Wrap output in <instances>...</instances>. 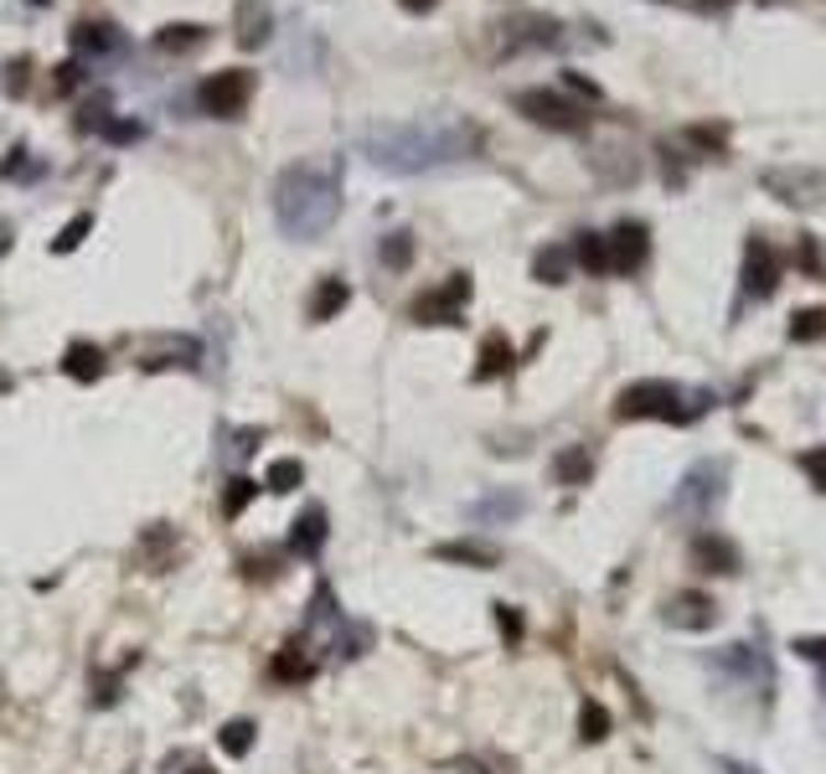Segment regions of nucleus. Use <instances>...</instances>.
Returning <instances> with one entry per match:
<instances>
[{"instance_id": "obj_35", "label": "nucleus", "mask_w": 826, "mask_h": 774, "mask_svg": "<svg viewBox=\"0 0 826 774\" xmlns=\"http://www.w3.org/2000/svg\"><path fill=\"white\" fill-rule=\"evenodd\" d=\"M563 88H574V93H579V99H599V88H594L590 84V78H584V73H563Z\"/></svg>"}, {"instance_id": "obj_12", "label": "nucleus", "mask_w": 826, "mask_h": 774, "mask_svg": "<svg viewBox=\"0 0 826 774\" xmlns=\"http://www.w3.org/2000/svg\"><path fill=\"white\" fill-rule=\"evenodd\" d=\"M718 480H724L718 465H697V471L682 475V496H676V501L682 506H713L718 501Z\"/></svg>"}, {"instance_id": "obj_29", "label": "nucleus", "mask_w": 826, "mask_h": 774, "mask_svg": "<svg viewBox=\"0 0 826 774\" xmlns=\"http://www.w3.org/2000/svg\"><path fill=\"white\" fill-rule=\"evenodd\" d=\"M253 496H258V480H249V475H238L233 486H228V501H222V511H228V517H243V506H249Z\"/></svg>"}, {"instance_id": "obj_13", "label": "nucleus", "mask_w": 826, "mask_h": 774, "mask_svg": "<svg viewBox=\"0 0 826 774\" xmlns=\"http://www.w3.org/2000/svg\"><path fill=\"white\" fill-rule=\"evenodd\" d=\"M63 372H68L73 383H93V377H103V352L93 341H73L68 352H63Z\"/></svg>"}, {"instance_id": "obj_38", "label": "nucleus", "mask_w": 826, "mask_h": 774, "mask_svg": "<svg viewBox=\"0 0 826 774\" xmlns=\"http://www.w3.org/2000/svg\"><path fill=\"white\" fill-rule=\"evenodd\" d=\"M724 774H755L749 764H734V759H724Z\"/></svg>"}, {"instance_id": "obj_15", "label": "nucleus", "mask_w": 826, "mask_h": 774, "mask_svg": "<svg viewBox=\"0 0 826 774\" xmlns=\"http://www.w3.org/2000/svg\"><path fill=\"white\" fill-rule=\"evenodd\" d=\"M73 52H93V57H99V52H119V32L114 26H109V21H78V26H73Z\"/></svg>"}, {"instance_id": "obj_10", "label": "nucleus", "mask_w": 826, "mask_h": 774, "mask_svg": "<svg viewBox=\"0 0 826 774\" xmlns=\"http://www.w3.org/2000/svg\"><path fill=\"white\" fill-rule=\"evenodd\" d=\"M274 32V11H269V0H238L233 5V36H238V47H264Z\"/></svg>"}, {"instance_id": "obj_1", "label": "nucleus", "mask_w": 826, "mask_h": 774, "mask_svg": "<svg viewBox=\"0 0 826 774\" xmlns=\"http://www.w3.org/2000/svg\"><path fill=\"white\" fill-rule=\"evenodd\" d=\"M486 135L465 119H414V124H372L362 135V155L388 176H419L434 166L471 161Z\"/></svg>"}, {"instance_id": "obj_4", "label": "nucleus", "mask_w": 826, "mask_h": 774, "mask_svg": "<svg viewBox=\"0 0 826 774\" xmlns=\"http://www.w3.org/2000/svg\"><path fill=\"white\" fill-rule=\"evenodd\" d=\"M517 109H522L527 119L548 124V130H584V119H590L569 93H558V88H522V93H517Z\"/></svg>"}, {"instance_id": "obj_28", "label": "nucleus", "mask_w": 826, "mask_h": 774, "mask_svg": "<svg viewBox=\"0 0 826 774\" xmlns=\"http://www.w3.org/2000/svg\"><path fill=\"white\" fill-rule=\"evenodd\" d=\"M377 253H383V264H388V269H408V258H414V237H408V233H388Z\"/></svg>"}, {"instance_id": "obj_2", "label": "nucleus", "mask_w": 826, "mask_h": 774, "mask_svg": "<svg viewBox=\"0 0 826 774\" xmlns=\"http://www.w3.org/2000/svg\"><path fill=\"white\" fill-rule=\"evenodd\" d=\"M341 218V170L326 161H295L274 181V222L289 237H321Z\"/></svg>"}, {"instance_id": "obj_19", "label": "nucleus", "mask_w": 826, "mask_h": 774, "mask_svg": "<svg viewBox=\"0 0 826 774\" xmlns=\"http://www.w3.org/2000/svg\"><path fill=\"white\" fill-rule=\"evenodd\" d=\"M434 557H444V563H471V568H491V563H496V548H486V542H439Z\"/></svg>"}, {"instance_id": "obj_30", "label": "nucleus", "mask_w": 826, "mask_h": 774, "mask_svg": "<svg viewBox=\"0 0 826 774\" xmlns=\"http://www.w3.org/2000/svg\"><path fill=\"white\" fill-rule=\"evenodd\" d=\"M222 749H228V754H249V749H253V723H249V718H233V723L222 728Z\"/></svg>"}, {"instance_id": "obj_25", "label": "nucleus", "mask_w": 826, "mask_h": 774, "mask_svg": "<svg viewBox=\"0 0 826 774\" xmlns=\"http://www.w3.org/2000/svg\"><path fill=\"white\" fill-rule=\"evenodd\" d=\"M609 733V712L599 703H584L579 707V739L584 743H599Z\"/></svg>"}, {"instance_id": "obj_32", "label": "nucleus", "mask_w": 826, "mask_h": 774, "mask_svg": "<svg viewBox=\"0 0 826 774\" xmlns=\"http://www.w3.org/2000/svg\"><path fill=\"white\" fill-rule=\"evenodd\" d=\"M517 511H522V501H517V496H491V501H481L471 511V517H481V522H491V517H517Z\"/></svg>"}, {"instance_id": "obj_20", "label": "nucleus", "mask_w": 826, "mask_h": 774, "mask_svg": "<svg viewBox=\"0 0 826 774\" xmlns=\"http://www.w3.org/2000/svg\"><path fill=\"white\" fill-rule=\"evenodd\" d=\"M202 42H207V32L191 26V21H170V26L155 32V47L161 52H191V47H202Z\"/></svg>"}, {"instance_id": "obj_11", "label": "nucleus", "mask_w": 826, "mask_h": 774, "mask_svg": "<svg viewBox=\"0 0 826 774\" xmlns=\"http://www.w3.org/2000/svg\"><path fill=\"white\" fill-rule=\"evenodd\" d=\"M692 557H697V568L708 573H739V548L718 532H697L692 538Z\"/></svg>"}, {"instance_id": "obj_3", "label": "nucleus", "mask_w": 826, "mask_h": 774, "mask_svg": "<svg viewBox=\"0 0 826 774\" xmlns=\"http://www.w3.org/2000/svg\"><path fill=\"white\" fill-rule=\"evenodd\" d=\"M687 398L676 392L672 383H636L620 392V419H672L682 423L687 419Z\"/></svg>"}, {"instance_id": "obj_23", "label": "nucleus", "mask_w": 826, "mask_h": 774, "mask_svg": "<svg viewBox=\"0 0 826 774\" xmlns=\"http://www.w3.org/2000/svg\"><path fill=\"white\" fill-rule=\"evenodd\" d=\"M590 471H594L590 450H569V455H558V480H563V486H584Z\"/></svg>"}, {"instance_id": "obj_39", "label": "nucleus", "mask_w": 826, "mask_h": 774, "mask_svg": "<svg viewBox=\"0 0 826 774\" xmlns=\"http://www.w3.org/2000/svg\"><path fill=\"white\" fill-rule=\"evenodd\" d=\"M408 11H429V0H404Z\"/></svg>"}, {"instance_id": "obj_6", "label": "nucleus", "mask_w": 826, "mask_h": 774, "mask_svg": "<svg viewBox=\"0 0 826 774\" xmlns=\"http://www.w3.org/2000/svg\"><path fill=\"white\" fill-rule=\"evenodd\" d=\"M465 300H471V274H455L444 289H434V295H423V300L414 305V320H419V325H455Z\"/></svg>"}, {"instance_id": "obj_22", "label": "nucleus", "mask_w": 826, "mask_h": 774, "mask_svg": "<svg viewBox=\"0 0 826 774\" xmlns=\"http://www.w3.org/2000/svg\"><path fill=\"white\" fill-rule=\"evenodd\" d=\"M99 135L109 145H140L145 140V124L140 119H99Z\"/></svg>"}, {"instance_id": "obj_26", "label": "nucleus", "mask_w": 826, "mask_h": 774, "mask_svg": "<svg viewBox=\"0 0 826 774\" xmlns=\"http://www.w3.org/2000/svg\"><path fill=\"white\" fill-rule=\"evenodd\" d=\"M316 672V661L310 656H300V645H289L285 656L274 661V676H279V682H305V676Z\"/></svg>"}, {"instance_id": "obj_33", "label": "nucleus", "mask_w": 826, "mask_h": 774, "mask_svg": "<svg viewBox=\"0 0 826 774\" xmlns=\"http://www.w3.org/2000/svg\"><path fill=\"white\" fill-rule=\"evenodd\" d=\"M511 362V352H506L502 341H486V356H481V367H475V377H496V372Z\"/></svg>"}, {"instance_id": "obj_7", "label": "nucleus", "mask_w": 826, "mask_h": 774, "mask_svg": "<svg viewBox=\"0 0 826 774\" xmlns=\"http://www.w3.org/2000/svg\"><path fill=\"white\" fill-rule=\"evenodd\" d=\"M759 181L770 186L780 202H791V207H816L826 197V176H822V170H764Z\"/></svg>"}, {"instance_id": "obj_9", "label": "nucleus", "mask_w": 826, "mask_h": 774, "mask_svg": "<svg viewBox=\"0 0 826 774\" xmlns=\"http://www.w3.org/2000/svg\"><path fill=\"white\" fill-rule=\"evenodd\" d=\"M780 285V264L775 253L764 248V237H749V248H744V295H775Z\"/></svg>"}, {"instance_id": "obj_41", "label": "nucleus", "mask_w": 826, "mask_h": 774, "mask_svg": "<svg viewBox=\"0 0 826 774\" xmlns=\"http://www.w3.org/2000/svg\"><path fill=\"white\" fill-rule=\"evenodd\" d=\"M191 774H212V770H191Z\"/></svg>"}, {"instance_id": "obj_31", "label": "nucleus", "mask_w": 826, "mask_h": 774, "mask_svg": "<svg viewBox=\"0 0 826 774\" xmlns=\"http://www.w3.org/2000/svg\"><path fill=\"white\" fill-rule=\"evenodd\" d=\"M791 336L795 341H822L826 336V310H801L791 325Z\"/></svg>"}, {"instance_id": "obj_37", "label": "nucleus", "mask_w": 826, "mask_h": 774, "mask_svg": "<svg viewBox=\"0 0 826 774\" xmlns=\"http://www.w3.org/2000/svg\"><path fill=\"white\" fill-rule=\"evenodd\" d=\"M795 651H801L806 661H822L826 666V640H795Z\"/></svg>"}, {"instance_id": "obj_36", "label": "nucleus", "mask_w": 826, "mask_h": 774, "mask_svg": "<svg viewBox=\"0 0 826 774\" xmlns=\"http://www.w3.org/2000/svg\"><path fill=\"white\" fill-rule=\"evenodd\" d=\"M801 465H806V471H811V480H816V486L826 490V450H811V455L801 460Z\"/></svg>"}, {"instance_id": "obj_16", "label": "nucleus", "mask_w": 826, "mask_h": 774, "mask_svg": "<svg viewBox=\"0 0 826 774\" xmlns=\"http://www.w3.org/2000/svg\"><path fill=\"white\" fill-rule=\"evenodd\" d=\"M569 269H574V253H563V243H548L532 258V279H542V285H563Z\"/></svg>"}, {"instance_id": "obj_40", "label": "nucleus", "mask_w": 826, "mask_h": 774, "mask_svg": "<svg viewBox=\"0 0 826 774\" xmlns=\"http://www.w3.org/2000/svg\"><path fill=\"white\" fill-rule=\"evenodd\" d=\"M32 5H52V0H32Z\"/></svg>"}, {"instance_id": "obj_24", "label": "nucleus", "mask_w": 826, "mask_h": 774, "mask_svg": "<svg viewBox=\"0 0 826 774\" xmlns=\"http://www.w3.org/2000/svg\"><path fill=\"white\" fill-rule=\"evenodd\" d=\"M574 253H579V264H584L590 274H609V248H605V237H599V233H584Z\"/></svg>"}, {"instance_id": "obj_17", "label": "nucleus", "mask_w": 826, "mask_h": 774, "mask_svg": "<svg viewBox=\"0 0 826 774\" xmlns=\"http://www.w3.org/2000/svg\"><path fill=\"white\" fill-rule=\"evenodd\" d=\"M289 542H295V553H300V557L321 553V542H326V511H321V506H310L300 522H295V538H289Z\"/></svg>"}, {"instance_id": "obj_14", "label": "nucleus", "mask_w": 826, "mask_h": 774, "mask_svg": "<svg viewBox=\"0 0 826 774\" xmlns=\"http://www.w3.org/2000/svg\"><path fill=\"white\" fill-rule=\"evenodd\" d=\"M667 620H672V624H687V630H708L718 615H713V599H708V594H682V599H672Z\"/></svg>"}, {"instance_id": "obj_21", "label": "nucleus", "mask_w": 826, "mask_h": 774, "mask_svg": "<svg viewBox=\"0 0 826 774\" xmlns=\"http://www.w3.org/2000/svg\"><path fill=\"white\" fill-rule=\"evenodd\" d=\"M305 480V465L300 460H274L269 471H264V486L274 490V496H285V490H295Z\"/></svg>"}, {"instance_id": "obj_34", "label": "nucleus", "mask_w": 826, "mask_h": 774, "mask_svg": "<svg viewBox=\"0 0 826 774\" xmlns=\"http://www.w3.org/2000/svg\"><path fill=\"white\" fill-rule=\"evenodd\" d=\"M496 624H502L506 640H522V620H517V609L511 605H496Z\"/></svg>"}, {"instance_id": "obj_8", "label": "nucleus", "mask_w": 826, "mask_h": 774, "mask_svg": "<svg viewBox=\"0 0 826 774\" xmlns=\"http://www.w3.org/2000/svg\"><path fill=\"white\" fill-rule=\"evenodd\" d=\"M605 248H609V274H636L646 264V253H651V233L641 222H620L605 237Z\"/></svg>"}, {"instance_id": "obj_18", "label": "nucleus", "mask_w": 826, "mask_h": 774, "mask_svg": "<svg viewBox=\"0 0 826 774\" xmlns=\"http://www.w3.org/2000/svg\"><path fill=\"white\" fill-rule=\"evenodd\" d=\"M346 300H352V289H346V279H321V289L310 295V320H331L346 310Z\"/></svg>"}, {"instance_id": "obj_5", "label": "nucleus", "mask_w": 826, "mask_h": 774, "mask_svg": "<svg viewBox=\"0 0 826 774\" xmlns=\"http://www.w3.org/2000/svg\"><path fill=\"white\" fill-rule=\"evenodd\" d=\"M249 99H253V73L243 68H222L202 84V109L218 119H238L249 109Z\"/></svg>"}, {"instance_id": "obj_27", "label": "nucleus", "mask_w": 826, "mask_h": 774, "mask_svg": "<svg viewBox=\"0 0 826 774\" xmlns=\"http://www.w3.org/2000/svg\"><path fill=\"white\" fill-rule=\"evenodd\" d=\"M88 233H93V218H88V212H78V218H73L68 228H63V233L52 237V253H73V248H78V243H84Z\"/></svg>"}]
</instances>
